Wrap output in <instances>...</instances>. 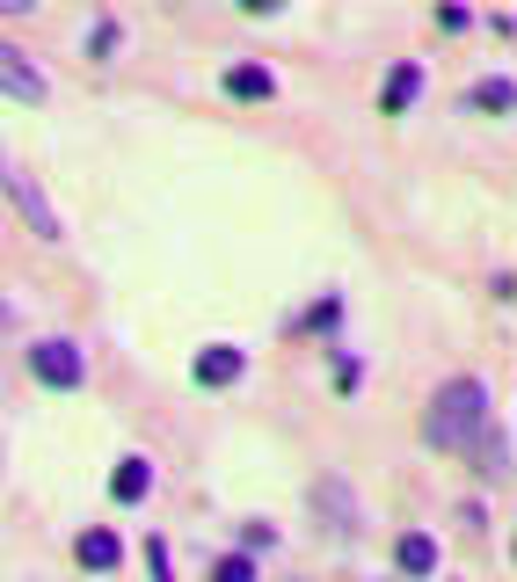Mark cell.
<instances>
[{"instance_id": "obj_8", "label": "cell", "mask_w": 517, "mask_h": 582, "mask_svg": "<svg viewBox=\"0 0 517 582\" xmlns=\"http://www.w3.org/2000/svg\"><path fill=\"white\" fill-rule=\"evenodd\" d=\"M226 88H234L241 102H270V88H277V80H270L263 66H234V73H226Z\"/></svg>"}, {"instance_id": "obj_2", "label": "cell", "mask_w": 517, "mask_h": 582, "mask_svg": "<svg viewBox=\"0 0 517 582\" xmlns=\"http://www.w3.org/2000/svg\"><path fill=\"white\" fill-rule=\"evenodd\" d=\"M0 182H8V197H15V204H23V218H29V226H37L45 241H59V212L45 204V190H37V182H29V175L15 168V161H0Z\"/></svg>"}, {"instance_id": "obj_10", "label": "cell", "mask_w": 517, "mask_h": 582, "mask_svg": "<svg viewBox=\"0 0 517 582\" xmlns=\"http://www.w3.org/2000/svg\"><path fill=\"white\" fill-rule=\"evenodd\" d=\"M416 80H423L416 66H394V80H387V117H401V110L416 102Z\"/></svg>"}, {"instance_id": "obj_5", "label": "cell", "mask_w": 517, "mask_h": 582, "mask_svg": "<svg viewBox=\"0 0 517 582\" xmlns=\"http://www.w3.org/2000/svg\"><path fill=\"white\" fill-rule=\"evenodd\" d=\"M234 379H241V350H226V342L198 350V387H234Z\"/></svg>"}, {"instance_id": "obj_11", "label": "cell", "mask_w": 517, "mask_h": 582, "mask_svg": "<svg viewBox=\"0 0 517 582\" xmlns=\"http://www.w3.org/2000/svg\"><path fill=\"white\" fill-rule=\"evenodd\" d=\"M474 110H495V117H503V110H510V80H481V88H474Z\"/></svg>"}, {"instance_id": "obj_1", "label": "cell", "mask_w": 517, "mask_h": 582, "mask_svg": "<svg viewBox=\"0 0 517 582\" xmlns=\"http://www.w3.org/2000/svg\"><path fill=\"white\" fill-rule=\"evenodd\" d=\"M481 422H489V393L474 387V379H452V387L430 401V415H423V436H430L438 452H467L474 436H481Z\"/></svg>"}, {"instance_id": "obj_7", "label": "cell", "mask_w": 517, "mask_h": 582, "mask_svg": "<svg viewBox=\"0 0 517 582\" xmlns=\"http://www.w3.org/2000/svg\"><path fill=\"white\" fill-rule=\"evenodd\" d=\"M147 488H153V466H147V459H124L117 481H110V495H117V503H139Z\"/></svg>"}, {"instance_id": "obj_12", "label": "cell", "mask_w": 517, "mask_h": 582, "mask_svg": "<svg viewBox=\"0 0 517 582\" xmlns=\"http://www.w3.org/2000/svg\"><path fill=\"white\" fill-rule=\"evenodd\" d=\"M212 582H255V568H248V554H234V560L212 568Z\"/></svg>"}, {"instance_id": "obj_6", "label": "cell", "mask_w": 517, "mask_h": 582, "mask_svg": "<svg viewBox=\"0 0 517 582\" xmlns=\"http://www.w3.org/2000/svg\"><path fill=\"white\" fill-rule=\"evenodd\" d=\"M394 560H401V575H430V568H438V539L408 532V539L394 546Z\"/></svg>"}, {"instance_id": "obj_4", "label": "cell", "mask_w": 517, "mask_h": 582, "mask_svg": "<svg viewBox=\"0 0 517 582\" xmlns=\"http://www.w3.org/2000/svg\"><path fill=\"white\" fill-rule=\"evenodd\" d=\"M0 88H8L15 102H45V73L29 66L15 45H0Z\"/></svg>"}, {"instance_id": "obj_3", "label": "cell", "mask_w": 517, "mask_h": 582, "mask_svg": "<svg viewBox=\"0 0 517 582\" xmlns=\"http://www.w3.org/2000/svg\"><path fill=\"white\" fill-rule=\"evenodd\" d=\"M29 364H37V379H45V387H80V371H88L74 342H37Z\"/></svg>"}, {"instance_id": "obj_9", "label": "cell", "mask_w": 517, "mask_h": 582, "mask_svg": "<svg viewBox=\"0 0 517 582\" xmlns=\"http://www.w3.org/2000/svg\"><path fill=\"white\" fill-rule=\"evenodd\" d=\"M80 568H117V532H80Z\"/></svg>"}]
</instances>
